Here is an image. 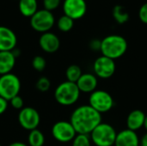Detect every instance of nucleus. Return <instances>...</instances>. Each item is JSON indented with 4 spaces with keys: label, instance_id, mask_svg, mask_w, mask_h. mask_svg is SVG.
<instances>
[{
    "label": "nucleus",
    "instance_id": "1",
    "mask_svg": "<svg viewBox=\"0 0 147 146\" xmlns=\"http://www.w3.org/2000/svg\"><path fill=\"white\" fill-rule=\"evenodd\" d=\"M70 122L77 134L90 135L91 132L102 122V114L89 104L82 105L73 110L71 114Z\"/></svg>",
    "mask_w": 147,
    "mask_h": 146
},
{
    "label": "nucleus",
    "instance_id": "2",
    "mask_svg": "<svg viewBox=\"0 0 147 146\" xmlns=\"http://www.w3.org/2000/svg\"><path fill=\"white\" fill-rule=\"evenodd\" d=\"M128 44L127 40L119 34H110L101 40V49L102 56L111 59L121 58L127 51Z\"/></svg>",
    "mask_w": 147,
    "mask_h": 146
},
{
    "label": "nucleus",
    "instance_id": "3",
    "mask_svg": "<svg viewBox=\"0 0 147 146\" xmlns=\"http://www.w3.org/2000/svg\"><path fill=\"white\" fill-rule=\"evenodd\" d=\"M80 90L75 83L65 81L54 90V99L61 106L68 107L75 104L80 97Z\"/></svg>",
    "mask_w": 147,
    "mask_h": 146
},
{
    "label": "nucleus",
    "instance_id": "4",
    "mask_svg": "<svg viewBox=\"0 0 147 146\" xmlns=\"http://www.w3.org/2000/svg\"><path fill=\"white\" fill-rule=\"evenodd\" d=\"M117 132L109 123L101 122L90 134L91 142L96 146H114Z\"/></svg>",
    "mask_w": 147,
    "mask_h": 146
},
{
    "label": "nucleus",
    "instance_id": "5",
    "mask_svg": "<svg viewBox=\"0 0 147 146\" xmlns=\"http://www.w3.org/2000/svg\"><path fill=\"white\" fill-rule=\"evenodd\" d=\"M89 105L99 114H106L109 112L115 106L113 96L106 90L96 89L89 97Z\"/></svg>",
    "mask_w": 147,
    "mask_h": 146
},
{
    "label": "nucleus",
    "instance_id": "6",
    "mask_svg": "<svg viewBox=\"0 0 147 146\" xmlns=\"http://www.w3.org/2000/svg\"><path fill=\"white\" fill-rule=\"evenodd\" d=\"M21 90V81L19 77L9 73L0 76V96L6 101L11 100L13 97L19 95Z\"/></svg>",
    "mask_w": 147,
    "mask_h": 146
},
{
    "label": "nucleus",
    "instance_id": "7",
    "mask_svg": "<svg viewBox=\"0 0 147 146\" xmlns=\"http://www.w3.org/2000/svg\"><path fill=\"white\" fill-rule=\"evenodd\" d=\"M55 18L53 12L48 11L45 9H38L34 15L30 17L31 28L39 33H47L51 30L54 26Z\"/></svg>",
    "mask_w": 147,
    "mask_h": 146
},
{
    "label": "nucleus",
    "instance_id": "8",
    "mask_svg": "<svg viewBox=\"0 0 147 146\" xmlns=\"http://www.w3.org/2000/svg\"><path fill=\"white\" fill-rule=\"evenodd\" d=\"M116 71V65L114 59L105 56L98 57L93 63V71L97 78L109 79L112 77Z\"/></svg>",
    "mask_w": 147,
    "mask_h": 146
},
{
    "label": "nucleus",
    "instance_id": "9",
    "mask_svg": "<svg viewBox=\"0 0 147 146\" xmlns=\"http://www.w3.org/2000/svg\"><path fill=\"white\" fill-rule=\"evenodd\" d=\"M17 119L19 125L23 129L29 132L37 129L40 122V116L39 112L32 107H26L22 108L18 114Z\"/></svg>",
    "mask_w": 147,
    "mask_h": 146
},
{
    "label": "nucleus",
    "instance_id": "10",
    "mask_svg": "<svg viewBox=\"0 0 147 146\" xmlns=\"http://www.w3.org/2000/svg\"><path fill=\"white\" fill-rule=\"evenodd\" d=\"M52 135L58 142L68 143L73 140L77 133L70 121L60 120L53 124L52 127Z\"/></svg>",
    "mask_w": 147,
    "mask_h": 146
},
{
    "label": "nucleus",
    "instance_id": "11",
    "mask_svg": "<svg viewBox=\"0 0 147 146\" xmlns=\"http://www.w3.org/2000/svg\"><path fill=\"white\" fill-rule=\"evenodd\" d=\"M62 7L64 15L74 21L84 17L87 11L85 0H64Z\"/></svg>",
    "mask_w": 147,
    "mask_h": 146
},
{
    "label": "nucleus",
    "instance_id": "12",
    "mask_svg": "<svg viewBox=\"0 0 147 146\" xmlns=\"http://www.w3.org/2000/svg\"><path fill=\"white\" fill-rule=\"evenodd\" d=\"M17 44L15 32L8 27L0 26V52H11Z\"/></svg>",
    "mask_w": 147,
    "mask_h": 146
},
{
    "label": "nucleus",
    "instance_id": "13",
    "mask_svg": "<svg viewBox=\"0 0 147 146\" xmlns=\"http://www.w3.org/2000/svg\"><path fill=\"white\" fill-rule=\"evenodd\" d=\"M39 46L45 52L53 53L59 50L60 46V40L55 34L47 32L41 34L40 36Z\"/></svg>",
    "mask_w": 147,
    "mask_h": 146
},
{
    "label": "nucleus",
    "instance_id": "14",
    "mask_svg": "<svg viewBox=\"0 0 147 146\" xmlns=\"http://www.w3.org/2000/svg\"><path fill=\"white\" fill-rule=\"evenodd\" d=\"M140 139L137 132L124 129L117 133L114 146H140Z\"/></svg>",
    "mask_w": 147,
    "mask_h": 146
},
{
    "label": "nucleus",
    "instance_id": "15",
    "mask_svg": "<svg viewBox=\"0 0 147 146\" xmlns=\"http://www.w3.org/2000/svg\"><path fill=\"white\" fill-rule=\"evenodd\" d=\"M76 84L81 93L91 94L97 88L98 78L94 73H83Z\"/></svg>",
    "mask_w": 147,
    "mask_h": 146
},
{
    "label": "nucleus",
    "instance_id": "16",
    "mask_svg": "<svg viewBox=\"0 0 147 146\" xmlns=\"http://www.w3.org/2000/svg\"><path fill=\"white\" fill-rule=\"evenodd\" d=\"M146 116V114L140 109H134L131 111L126 120L127 128L134 132L139 131L144 127Z\"/></svg>",
    "mask_w": 147,
    "mask_h": 146
},
{
    "label": "nucleus",
    "instance_id": "17",
    "mask_svg": "<svg viewBox=\"0 0 147 146\" xmlns=\"http://www.w3.org/2000/svg\"><path fill=\"white\" fill-rule=\"evenodd\" d=\"M16 56L11 52H0V76L11 73L16 65Z\"/></svg>",
    "mask_w": 147,
    "mask_h": 146
},
{
    "label": "nucleus",
    "instance_id": "18",
    "mask_svg": "<svg viewBox=\"0 0 147 146\" xmlns=\"http://www.w3.org/2000/svg\"><path fill=\"white\" fill-rule=\"evenodd\" d=\"M18 8L23 16L30 18L38 10V2L37 0H19Z\"/></svg>",
    "mask_w": 147,
    "mask_h": 146
},
{
    "label": "nucleus",
    "instance_id": "19",
    "mask_svg": "<svg viewBox=\"0 0 147 146\" xmlns=\"http://www.w3.org/2000/svg\"><path fill=\"white\" fill-rule=\"evenodd\" d=\"M112 15L118 24H124L129 20L128 12L126 10V9L123 6L120 4H117L113 8Z\"/></svg>",
    "mask_w": 147,
    "mask_h": 146
},
{
    "label": "nucleus",
    "instance_id": "20",
    "mask_svg": "<svg viewBox=\"0 0 147 146\" xmlns=\"http://www.w3.org/2000/svg\"><path fill=\"white\" fill-rule=\"evenodd\" d=\"M28 146H43L45 143L44 134L39 129L30 131L28 136Z\"/></svg>",
    "mask_w": 147,
    "mask_h": 146
},
{
    "label": "nucleus",
    "instance_id": "21",
    "mask_svg": "<svg viewBox=\"0 0 147 146\" xmlns=\"http://www.w3.org/2000/svg\"><path fill=\"white\" fill-rule=\"evenodd\" d=\"M82 74L83 72H82V69L80 68V66H78V65H71L70 66L67 67L65 71L66 81L76 83L78 80L80 78V77L82 76Z\"/></svg>",
    "mask_w": 147,
    "mask_h": 146
},
{
    "label": "nucleus",
    "instance_id": "22",
    "mask_svg": "<svg viewBox=\"0 0 147 146\" xmlns=\"http://www.w3.org/2000/svg\"><path fill=\"white\" fill-rule=\"evenodd\" d=\"M74 26V20L69 16L63 15L57 21V27L61 32H69Z\"/></svg>",
    "mask_w": 147,
    "mask_h": 146
},
{
    "label": "nucleus",
    "instance_id": "23",
    "mask_svg": "<svg viewBox=\"0 0 147 146\" xmlns=\"http://www.w3.org/2000/svg\"><path fill=\"white\" fill-rule=\"evenodd\" d=\"M71 142V146H91L92 145L90 135L86 134H77Z\"/></svg>",
    "mask_w": 147,
    "mask_h": 146
},
{
    "label": "nucleus",
    "instance_id": "24",
    "mask_svg": "<svg viewBox=\"0 0 147 146\" xmlns=\"http://www.w3.org/2000/svg\"><path fill=\"white\" fill-rule=\"evenodd\" d=\"M32 67L38 72H41L45 70L47 66V61L42 56H35L32 59Z\"/></svg>",
    "mask_w": 147,
    "mask_h": 146
},
{
    "label": "nucleus",
    "instance_id": "25",
    "mask_svg": "<svg viewBox=\"0 0 147 146\" xmlns=\"http://www.w3.org/2000/svg\"><path fill=\"white\" fill-rule=\"evenodd\" d=\"M35 87L40 92L44 93V92H47V91H48L50 89L51 82L47 77H40L37 80V82L35 83Z\"/></svg>",
    "mask_w": 147,
    "mask_h": 146
},
{
    "label": "nucleus",
    "instance_id": "26",
    "mask_svg": "<svg viewBox=\"0 0 147 146\" xmlns=\"http://www.w3.org/2000/svg\"><path fill=\"white\" fill-rule=\"evenodd\" d=\"M61 4V0H43L44 9L48 11L55 10Z\"/></svg>",
    "mask_w": 147,
    "mask_h": 146
},
{
    "label": "nucleus",
    "instance_id": "27",
    "mask_svg": "<svg viewBox=\"0 0 147 146\" xmlns=\"http://www.w3.org/2000/svg\"><path fill=\"white\" fill-rule=\"evenodd\" d=\"M9 105L15 108V109H17V110H21L22 108H23V99L18 95L15 97H13L11 100L9 101Z\"/></svg>",
    "mask_w": 147,
    "mask_h": 146
},
{
    "label": "nucleus",
    "instance_id": "28",
    "mask_svg": "<svg viewBox=\"0 0 147 146\" xmlns=\"http://www.w3.org/2000/svg\"><path fill=\"white\" fill-rule=\"evenodd\" d=\"M139 18L143 23L147 24V2L145 3L144 4H142L141 7L140 8Z\"/></svg>",
    "mask_w": 147,
    "mask_h": 146
},
{
    "label": "nucleus",
    "instance_id": "29",
    "mask_svg": "<svg viewBox=\"0 0 147 146\" xmlns=\"http://www.w3.org/2000/svg\"><path fill=\"white\" fill-rule=\"evenodd\" d=\"M90 47L93 51H100L101 49V40L94 39L90 42Z\"/></svg>",
    "mask_w": 147,
    "mask_h": 146
},
{
    "label": "nucleus",
    "instance_id": "30",
    "mask_svg": "<svg viewBox=\"0 0 147 146\" xmlns=\"http://www.w3.org/2000/svg\"><path fill=\"white\" fill-rule=\"evenodd\" d=\"M9 107V102L0 96V115L5 113Z\"/></svg>",
    "mask_w": 147,
    "mask_h": 146
},
{
    "label": "nucleus",
    "instance_id": "31",
    "mask_svg": "<svg viewBox=\"0 0 147 146\" xmlns=\"http://www.w3.org/2000/svg\"><path fill=\"white\" fill-rule=\"evenodd\" d=\"M140 146H147V133L142 136L140 139Z\"/></svg>",
    "mask_w": 147,
    "mask_h": 146
},
{
    "label": "nucleus",
    "instance_id": "32",
    "mask_svg": "<svg viewBox=\"0 0 147 146\" xmlns=\"http://www.w3.org/2000/svg\"><path fill=\"white\" fill-rule=\"evenodd\" d=\"M9 146H28V145L24 144V143H22V142H13L11 143Z\"/></svg>",
    "mask_w": 147,
    "mask_h": 146
},
{
    "label": "nucleus",
    "instance_id": "33",
    "mask_svg": "<svg viewBox=\"0 0 147 146\" xmlns=\"http://www.w3.org/2000/svg\"><path fill=\"white\" fill-rule=\"evenodd\" d=\"M144 128L146 129L147 133V115L146 116V120H145V123H144Z\"/></svg>",
    "mask_w": 147,
    "mask_h": 146
},
{
    "label": "nucleus",
    "instance_id": "34",
    "mask_svg": "<svg viewBox=\"0 0 147 146\" xmlns=\"http://www.w3.org/2000/svg\"><path fill=\"white\" fill-rule=\"evenodd\" d=\"M0 146H2V145H0Z\"/></svg>",
    "mask_w": 147,
    "mask_h": 146
},
{
    "label": "nucleus",
    "instance_id": "35",
    "mask_svg": "<svg viewBox=\"0 0 147 146\" xmlns=\"http://www.w3.org/2000/svg\"><path fill=\"white\" fill-rule=\"evenodd\" d=\"M18 1H19V0H18Z\"/></svg>",
    "mask_w": 147,
    "mask_h": 146
}]
</instances>
